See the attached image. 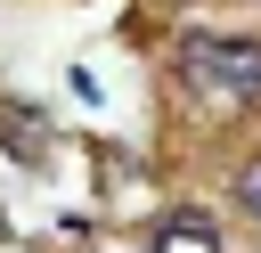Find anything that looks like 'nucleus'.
Returning <instances> with one entry per match:
<instances>
[{
	"label": "nucleus",
	"instance_id": "nucleus-3",
	"mask_svg": "<svg viewBox=\"0 0 261 253\" xmlns=\"http://www.w3.org/2000/svg\"><path fill=\"white\" fill-rule=\"evenodd\" d=\"M245 212H253V220H261V163H253V171H245Z\"/></svg>",
	"mask_w": 261,
	"mask_h": 253
},
{
	"label": "nucleus",
	"instance_id": "nucleus-2",
	"mask_svg": "<svg viewBox=\"0 0 261 253\" xmlns=\"http://www.w3.org/2000/svg\"><path fill=\"white\" fill-rule=\"evenodd\" d=\"M155 253H220V229H212L204 212H179V220L155 237Z\"/></svg>",
	"mask_w": 261,
	"mask_h": 253
},
{
	"label": "nucleus",
	"instance_id": "nucleus-1",
	"mask_svg": "<svg viewBox=\"0 0 261 253\" xmlns=\"http://www.w3.org/2000/svg\"><path fill=\"white\" fill-rule=\"evenodd\" d=\"M188 82L220 98H261V49L253 41H188Z\"/></svg>",
	"mask_w": 261,
	"mask_h": 253
}]
</instances>
